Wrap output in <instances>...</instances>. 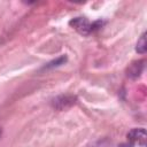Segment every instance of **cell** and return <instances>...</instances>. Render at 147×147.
I'll return each instance as SVG.
<instances>
[{
	"label": "cell",
	"mask_w": 147,
	"mask_h": 147,
	"mask_svg": "<svg viewBox=\"0 0 147 147\" xmlns=\"http://www.w3.org/2000/svg\"><path fill=\"white\" fill-rule=\"evenodd\" d=\"M67 61V57L64 56V55H62V56H60V57H57L56 60H54V61H52V62H49L48 64H46L45 67H44V69H49V68H54V67H57V65H61V64H63L64 62Z\"/></svg>",
	"instance_id": "cell-6"
},
{
	"label": "cell",
	"mask_w": 147,
	"mask_h": 147,
	"mask_svg": "<svg viewBox=\"0 0 147 147\" xmlns=\"http://www.w3.org/2000/svg\"><path fill=\"white\" fill-rule=\"evenodd\" d=\"M127 140L132 145H139L141 147L146 146V130L144 127L132 129L127 134Z\"/></svg>",
	"instance_id": "cell-2"
},
{
	"label": "cell",
	"mask_w": 147,
	"mask_h": 147,
	"mask_svg": "<svg viewBox=\"0 0 147 147\" xmlns=\"http://www.w3.org/2000/svg\"><path fill=\"white\" fill-rule=\"evenodd\" d=\"M146 49H147V46H146V33L144 32V33L140 36V38H139V40H138V42H137L136 51H137L139 54H145V53H146Z\"/></svg>",
	"instance_id": "cell-5"
},
{
	"label": "cell",
	"mask_w": 147,
	"mask_h": 147,
	"mask_svg": "<svg viewBox=\"0 0 147 147\" xmlns=\"http://www.w3.org/2000/svg\"><path fill=\"white\" fill-rule=\"evenodd\" d=\"M101 24L102 23L100 21L94 22V23H90L85 17H76V18L70 21V25L82 34H90L94 30L101 28Z\"/></svg>",
	"instance_id": "cell-1"
},
{
	"label": "cell",
	"mask_w": 147,
	"mask_h": 147,
	"mask_svg": "<svg viewBox=\"0 0 147 147\" xmlns=\"http://www.w3.org/2000/svg\"><path fill=\"white\" fill-rule=\"evenodd\" d=\"M144 63L145 61H136L133 62L129 69H127V76L131 77V78H137L140 76V74L142 72V69H144Z\"/></svg>",
	"instance_id": "cell-4"
},
{
	"label": "cell",
	"mask_w": 147,
	"mask_h": 147,
	"mask_svg": "<svg viewBox=\"0 0 147 147\" xmlns=\"http://www.w3.org/2000/svg\"><path fill=\"white\" fill-rule=\"evenodd\" d=\"M0 136H1V129H0Z\"/></svg>",
	"instance_id": "cell-7"
},
{
	"label": "cell",
	"mask_w": 147,
	"mask_h": 147,
	"mask_svg": "<svg viewBox=\"0 0 147 147\" xmlns=\"http://www.w3.org/2000/svg\"><path fill=\"white\" fill-rule=\"evenodd\" d=\"M75 102H76V96L74 95H60L52 101V105L57 110H63L75 105Z\"/></svg>",
	"instance_id": "cell-3"
}]
</instances>
